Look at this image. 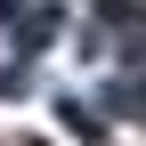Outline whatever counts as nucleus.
I'll return each instance as SVG.
<instances>
[{
	"label": "nucleus",
	"instance_id": "obj_1",
	"mask_svg": "<svg viewBox=\"0 0 146 146\" xmlns=\"http://www.w3.org/2000/svg\"><path fill=\"white\" fill-rule=\"evenodd\" d=\"M106 25H114V41L130 49V57H146V8L138 0H106Z\"/></svg>",
	"mask_w": 146,
	"mask_h": 146
},
{
	"label": "nucleus",
	"instance_id": "obj_2",
	"mask_svg": "<svg viewBox=\"0 0 146 146\" xmlns=\"http://www.w3.org/2000/svg\"><path fill=\"white\" fill-rule=\"evenodd\" d=\"M57 25H65L57 8H25V16H16V41H25V49H49V41H57Z\"/></svg>",
	"mask_w": 146,
	"mask_h": 146
},
{
	"label": "nucleus",
	"instance_id": "obj_3",
	"mask_svg": "<svg viewBox=\"0 0 146 146\" xmlns=\"http://www.w3.org/2000/svg\"><path fill=\"white\" fill-rule=\"evenodd\" d=\"M114 114H130V122H146V81H114Z\"/></svg>",
	"mask_w": 146,
	"mask_h": 146
},
{
	"label": "nucleus",
	"instance_id": "obj_4",
	"mask_svg": "<svg viewBox=\"0 0 146 146\" xmlns=\"http://www.w3.org/2000/svg\"><path fill=\"white\" fill-rule=\"evenodd\" d=\"M57 122H65V130H73V138H98V114H89V106H73V98L57 106Z\"/></svg>",
	"mask_w": 146,
	"mask_h": 146
}]
</instances>
